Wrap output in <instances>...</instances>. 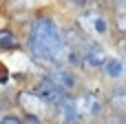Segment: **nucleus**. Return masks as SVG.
Segmentation results:
<instances>
[{
    "label": "nucleus",
    "mask_w": 126,
    "mask_h": 124,
    "mask_svg": "<svg viewBox=\"0 0 126 124\" xmlns=\"http://www.w3.org/2000/svg\"><path fill=\"white\" fill-rule=\"evenodd\" d=\"M24 49L44 69L64 64L78 69V53L71 51L64 35V27L49 13H38L29 20L24 33Z\"/></svg>",
    "instance_id": "f257e3e1"
},
{
    "label": "nucleus",
    "mask_w": 126,
    "mask_h": 124,
    "mask_svg": "<svg viewBox=\"0 0 126 124\" xmlns=\"http://www.w3.org/2000/svg\"><path fill=\"white\" fill-rule=\"evenodd\" d=\"M86 38L95 40V42H109L115 38V29H113V13H106L104 7H89L84 11H78L75 22H73Z\"/></svg>",
    "instance_id": "f03ea898"
},
{
    "label": "nucleus",
    "mask_w": 126,
    "mask_h": 124,
    "mask_svg": "<svg viewBox=\"0 0 126 124\" xmlns=\"http://www.w3.org/2000/svg\"><path fill=\"white\" fill-rule=\"evenodd\" d=\"M71 102L82 122H97V120H104L109 113L106 100L97 91H78L75 95H71Z\"/></svg>",
    "instance_id": "7ed1b4c3"
},
{
    "label": "nucleus",
    "mask_w": 126,
    "mask_h": 124,
    "mask_svg": "<svg viewBox=\"0 0 126 124\" xmlns=\"http://www.w3.org/2000/svg\"><path fill=\"white\" fill-rule=\"evenodd\" d=\"M109 49L104 42H95V40H86L80 49V58H78V69L80 73H100V69L104 67L106 58H109Z\"/></svg>",
    "instance_id": "20e7f679"
},
{
    "label": "nucleus",
    "mask_w": 126,
    "mask_h": 124,
    "mask_svg": "<svg viewBox=\"0 0 126 124\" xmlns=\"http://www.w3.org/2000/svg\"><path fill=\"white\" fill-rule=\"evenodd\" d=\"M44 75L49 80H53L64 93L69 95H75L78 91H82V78H80V71L75 67H51V69H44Z\"/></svg>",
    "instance_id": "39448f33"
},
{
    "label": "nucleus",
    "mask_w": 126,
    "mask_h": 124,
    "mask_svg": "<svg viewBox=\"0 0 126 124\" xmlns=\"http://www.w3.org/2000/svg\"><path fill=\"white\" fill-rule=\"evenodd\" d=\"M18 104H20V109L24 111V115H35V118H40V120H47L49 115L55 118V109L49 106L44 100H40L31 89L18 93Z\"/></svg>",
    "instance_id": "423d86ee"
},
{
    "label": "nucleus",
    "mask_w": 126,
    "mask_h": 124,
    "mask_svg": "<svg viewBox=\"0 0 126 124\" xmlns=\"http://www.w3.org/2000/svg\"><path fill=\"white\" fill-rule=\"evenodd\" d=\"M31 91H33L40 100H44L49 106H53V109H58V106L69 98V93H64V91H62L53 80H49L44 73L40 75V80L33 84V89H31Z\"/></svg>",
    "instance_id": "0eeeda50"
},
{
    "label": "nucleus",
    "mask_w": 126,
    "mask_h": 124,
    "mask_svg": "<svg viewBox=\"0 0 126 124\" xmlns=\"http://www.w3.org/2000/svg\"><path fill=\"white\" fill-rule=\"evenodd\" d=\"M100 75L102 80H106L111 87H117V84H126V60L115 53V55H109L104 67L100 69Z\"/></svg>",
    "instance_id": "6e6552de"
},
{
    "label": "nucleus",
    "mask_w": 126,
    "mask_h": 124,
    "mask_svg": "<svg viewBox=\"0 0 126 124\" xmlns=\"http://www.w3.org/2000/svg\"><path fill=\"white\" fill-rule=\"evenodd\" d=\"M104 100H106V109H109V113L126 115V87H124V84L111 87V89L106 91Z\"/></svg>",
    "instance_id": "1a4fd4ad"
},
{
    "label": "nucleus",
    "mask_w": 126,
    "mask_h": 124,
    "mask_svg": "<svg viewBox=\"0 0 126 124\" xmlns=\"http://www.w3.org/2000/svg\"><path fill=\"white\" fill-rule=\"evenodd\" d=\"M22 47V42H20V38H18V33L13 31V29H0V53H7V51H16V49H20Z\"/></svg>",
    "instance_id": "9d476101"
},
{
    "label": "nucleus",
    "mask_w": 126,
    "mask_h": 124,
    "mask_svg": "<svg viewBox=\"0 0 126 124\" xmlns=\"http://www.w3.org/2000/svg\"><path fill=\"white\" fill-rule=\"evenodd\" d=\"M93 2L95 0H60V4L64 7V9H71V11H84V9H89V7H93Z\"/></svg>",
    "instance_id": "9b49d317"
},
{
    "label": "nucleus",
    "mask_w": 126,
    "mask_h": 124,
    "mask_svg": "<svg viewBox=\"0 0 126 124\" xmlns=\"http://www.w3.org/2000/svg\"><path fill=\"white\" fill-rule=\"evenodd\" d=\"M0 124H24V118L13 115V113H7V115L0 118Z\"/></svg>",
    "instance_id": "f8f14e48"
},
{
    "label": "nucleus",
    "mask_w": 126,
    "mask_h": 124,
    "mask_svg": "<svg viewBox=\"0 0 126 124\" xmlns=\"http://www.w3.org/2000/svg\"><path fill=\"white\" fill-rule=\"evenodd\" d=\"M104 124H126V115H115V113H106Z\"/></svg>",
    "instance_id": "ddd939ff"
},
{
    "label": "nucleus",
    "mask_w": 126,
    "mask_h": 124,
    "mask_svg": "<svg viewBox=\"0 0 126 124\" xmlns=\"http://www.w3.org/2000/svg\"><path fill=\"white\" fill-rule=\"evenodd\" d=\"M95 2H97L100 7H104V9H111V11H115V9H117V7H120L124 0H95Z\"/></svg>",
    "instance_id": "4468645a"
},
{
    "label": "nucleus",
    "mask_w": 126,
    "mask_h": 124,
    "mask_svg": "<svg viewBox=\"0 0 126 124\" xmlns=\"http://www.w3.org/2000/svg\"><path fill=\"white\" fill-rule=\"evenodd\" d=\"M117 47H120V55L126 60V40H120V44H117Z\"/></svg>",
    "instance_id": "2eb2a0df"
}]
</instances>
